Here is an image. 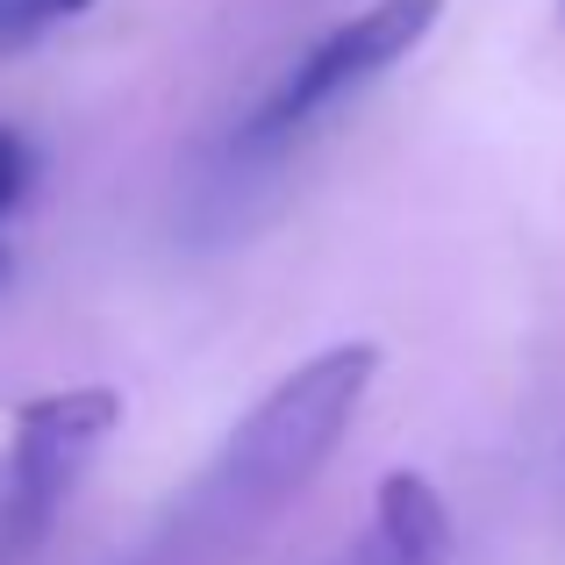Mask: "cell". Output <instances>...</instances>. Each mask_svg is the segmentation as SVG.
I'll list each match as a JSON object with an SVG mask.
<instances>
[{"mask_svg": "<svg viewBox=\"0 0 565 565\" xmlns=\"http://www.w3.org/2000/svg\"><path fill=\"white\" fill-rule=\"evenodd\" d=\"M0 279H8V244H0Z\"/></svg>", "mask_w": 565, "mask_h": 565, "instance_id": "52a82bcc", "label": "cell"}, {"mask_svg": "<svg viewBox=\"0 0 565 565\" xmlns=\"http://www.w3.org/2000/svg\"><path fill=\"white\" fill-rule=\"evenodd\" d=\"M380 380V344H330L308 365H294L258 408L236 423L230 451H222V487L236 509L265 515L316 480V466L344 444L351 415L365 408Z\"/></svg>", "mask_w": 565, "mask_h": 565, "instance_id": "6da1fadb", "label": "cell"}, {"mask_svg": "<svg viewBox=\"0 0 565 565\" xmlns=\"http://www.w3.org/2000/svg\"><path fill=\"white\" fill-rule=\"evenodd\" d=\"M115 423H122V394H115V386H65V394L22 401L14 444H8V458H0V565L29 558V544L51 530L79 458L94 451Z\"/></svg>", "mask_w": 565, "mask_h": 565, "instance_id": "7a4b0ae2", "label": "cell"}, {"mask_svg": "<svg viewBox=\"0 0 565 565\" xmlns=\"http://www.w3.org/2000/svg\"><path fill=\"white\" fill-rule=\"evenodd\" d=\"M86 8H94V0H0V57L29 51L36 36H51V29H65V22H79Z\"/></svg>", "mask_w": 565, "mask_h": 565, "instance_id": "5b68a950", "label": "cell"}, {"mask_svg": "<svg viewBox=\"0 0 565 565\" xmlns=\"http://www.w3.org/2000/svg\"><path fill=\"white\" fill-rule=\"evenodd\" d=\"M558 8H565V0H558Z\"/></svg>", "mask_w": 565, "mask_h": 565, "instance_id": "ba28073f", "label": "cell"}, {"mask_svg": "<svg viewBox=\"0 0 565 565\" xmlns=\"http://www.w3.org/2000/svg\"><path fill=\"white\" fill-rule=\"evenodd\" d=\"M451 509L423 472H386L373 494V530H365L351 565H451Z\"/></svg>", "mask_w": 565, "mask_h": 565, "instance_id": "277c9868", "label": "cell"}, {"mask_svg": "<svg viewBox=\"0 0 565 565\" xmlns=\"http://www.w3.org/2000/svg\"><path fill=\"white\" fill-rule=\"evenodd\" d=\"M29 172H36V158H29V143L14 137L8 122H0V215H8L14 201L29 193Z\"/></svg>", "mask_w": 565, "mask_h": 565, "instance_id": "8992f818", "label": "cell"}, {"mask_svg": "<svg viewBox=\"0 0 565 565\" xmlns=\"http://www.w3.org/2000/svg\"><path fill=\"white\" fill-rule=\"evenodd\" d=\"M437 14H444V0H373V8H359L351 22H337L322 43H308V51L294 57V72L273 86V100L250 115V137L273 143V137H287V129L316 122L322 108H337L344 94L373 86L386 65H401V57L437 29Z\"/></svg>", "mask_w": 565, "mask_h": 565, "instance_id": "3957f363", "label": "cell"}]
</instances>
